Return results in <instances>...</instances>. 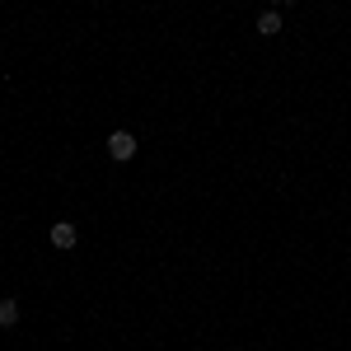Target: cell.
I'll use <instances>...</instances> for the list:
<instances>
[{
	"instance_id": "1",
	"label": "cell",
	"mask_w": 351,
	"mask_h": 351,
	"mask_svg": "<svg viewBox=\"0 0 351 351\" xmlns=\"http://www.w3.org/2000/svg\"><path fill=\"white\" fill-rule=\"evenodd\" d=\"M108 155L112 160H132L136 155V136L132 132H112L108 136Z\"/></svg>"
},
{
	"instance_id": "2",
	"label": "cell",
	"mask_w": 351,
	"mask_h": 351,
	"mask_svg": "<svg viewBox=\"0 0 351 351\" xmlns=\"http://www.w3.org/2000/svg\"><path fill=\"white\" fill-rule=\"evenodd\" d=\"M75 239H80V234H75V225H71V220H56V225H52V243L61 248V253H71Z\"/></svg>"
},
{
	"instance_id": "3",
	"label": "cell",
	"mask_w": 351,
	"mask_h": 351,
	"mask_svg": "<svg viewBox=\"0 0 351 351\" xmlns=\"http://www.w3.org/2000/svg\"><path fill=\"white\" fill-rule=\"evenodd\" d=\"M19 324V300H0V328Z\"/></svg>"
},
{
	"instance_id": "4",
	"label": "cell",
	"mask_w": 351,
	"mask_h": 351,
	"mask_svg": "<svg viewBox=\"0 0 351 351\" xmlns=\"http://www.w3.org/2000/svg\"><path fill=\"white\" fill-rule=\"evenodd\" d=\"M258 33H263V38H276V33H281V14H276V10H267V14L258 19Z\"/></svg>"
},
{
	"instance_id": "5",
	"label": "cell",
	"mask_w": 351,
	"mask_h": 351,
	"mask_svg": "<svg viewBox=\"0 0 351 351\" xmlns=\"http://www.w3.org/2000/svg\"><path fill=\"white\" fill-rule=\"evenodd\" d=\"M271 5H291V0H271Z\"/></svg>"
}]
</instances>
